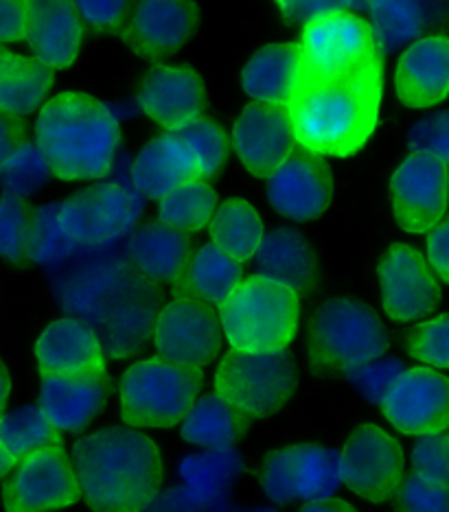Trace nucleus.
I'll return each mask as SVG.
<instances>
[{"label":"nucleus","mask_w":449,"mask_h":512,"mask_svg":"<svg viewBox=\"0 0 449 512\" xmlns=\"http://www.w3.org/2000/svg\"><path fill=\"white\" fill-rule=\"evenodd\" d=\"M296 512H362V510L344 497H329V499H322V502L301 504Z\"/></svg>","instance_id":"obj_53"},{"label":"nucleus","mask_w":449,"mask_h":512,"mask_svg":"<svg viewBox=\"0 0 449 512\" xmlns=\"http://www.w3.org/2000/svg\"><path fill=\"white\" fill-rule=\"evenodd\" d=\"M204 377L158 355L141 357L119 379L121 423L141 432L176 429L202 394Z\"/></svg>","instance_id":"obj_7"},{"label":"nucleus","mask_w":449,"mask_h":512,"mask_svg":"<svg viewBox=\"0 0 449 512\" xmlns=\"http://www.w3.org/2000/svg\"><path fill=\"white\" fill-rule=\"evenodd\" d=\"M14 464H16V460L9 456V451L0 445V484L5 482V477L11 473V469H14Z\"/></svg>","instance_id":"obj_56"},{"label":"nucleus","mask_w":449,"mask_h":512,"mask_svg":"<svg viewBox=\"0 0 449 512\" xmlns=\"http://www.w3.org/2000/svg\"><path fill=\"white\" fill-rule=\"evenodd\" d=\"M423 254L439 283L449 287V215L425 235Z\"/></svg>","instance_id":"obj_50"},{"label":"nucleus","mask_w":449,"mask_h":512,"mask_svg":"<svg viewBox=\"0 0 449 512\" xmlns=\"http://www.w3.org/2000/svg\"><path fill=\"white\" fill-rule=\"evenodd\" d=\"M136 106L160 130L178 132L206 114L209 95L193 66L158 62L138 81Z\"/></svg>","instance_id":"obj_20"},{"label":"nucleus","mask_w":449,"mask_h":512,"mask_svg":"<svg viewBox=\"0 0 449 512\" xmlns=\"http://www.w3.org/2000/svg\"><path fill=\"white\" fill-rule=\"evenodd\" d=\"M393 504L397 512H449V486L425 482L410 473Z\"/></svg>","instance_id":"obj_46"},{"label":"nucleus","mask_w":449,"mask_h":512,"mask_svg":"<svg viewBox=\"0 0 449 512\" xmlns=\"http://www.w3.org/2000/svg\"><path fill=\"white\" fill-rule=\"evenodd\" d=\"M33 141L53 178L84 184L106 180L123 145L119 112L82 90L57 92L38 110Z\"/></svg>","instance_id":"obj_3"},{"label":"nucleus","mask_w":449,"mask_h":512,"mask_svg":"<svg viewBox=\"0 0 449 512\" xmlns=\"http://www.w3.org/2000/svg\"><path fill=\"white\" fill-rule=\"evenodd\" d=\"M228 141L248 176L263 182L296 151L290 112L259 103L237 112Z\"/></svg>","instance_id":"obj_22"},{"label":"nucleus","mask_w":449,"mask_h":512,"mask_svg":"<svg viewBox=\"0 0 449 512\" xmlns=\"http://www.w3.org/2000/svg\"><path fill=\"white\" fill-rule=\"evenodd\" d=\"M384 101V57L344 77L307 81L290 119L296 147L320 158H351L371 141Z\"/></svg>","instance_id":"obj_2"},{"label":"nucleus","mask_w":449,"mask_h":512,"mask_svg":"<svg viewBox=\"0 0 449 512\" xmlns=\"http://www.w3.org/2000/svg\"><path fill=\"white\" fill-rule=\"evenodd\" d=\"M298 46L307 66V81L344 77L382 55L368 20L347 9L305 22Z\"/></svg>","instance_id":"obj_13"},{"label":"nucleus","mask_w":449,"mask_h":512,"mask_svg":"<svg viewBox=\"0 0 449 512\" xmlns=\"http://www.w3.org/2000/svg\"><path fill=\"white\" fill-rule=\"evenodd\" d=\"M410 471L425 482L449 486V429L417 438L410 451Z\"/></svg>","instance_id":"obj_44"},{"label":"nucleus","mask_w":449,"mask_h":512,"mask_svg":"<svg viewBox=\"0 0 449 512\" xmlns=\"http://www.w3.org/2000/svg\"><path fill=\"white\" fill-rule=\"evenodd\" d=\"M11 394H14V379H11L9 366L0 359V416L9 410Z\"/></svg>","instance_id":"obj_54"},{"label":"nucleus","mask_w":449,"mask_h":512,"mask_svg":"<svg viewBox=\"0 0 449 512\" xmlns=\"http://www.w3.org/2000/svg\"><path fill=\"white\" fill-rule=\"evenodd\" d=\"M82 502V486L64 445L18 460L0 488L5 512H60Z\"/></svg>","instance_id":"obj_14"},{"label":"nucleus","mask_w":449,"mask_h":512,"mask_svg":"<svg viewBox=\"0 0 449 512\" xmlns=\"http://www.w3.org/2000/svg\"><path fill=\"white\" fill-rule=\"evenodd\" d=\"M393 88L408 110H432L449 99V33L434 31L401 49Z\"/></svg>","instance_id":"obj_23"},{"label":"nucleus","mask_w":449,"mask_h":512,"mask_svg":"<svg viewBox=\"0 0 449 512\" xmlns=\"http://www.w3.org/2000/svg\"><path fill=\"white\" fill-rule=\"evenodd\" d=\"M206 230H209V243L241 265L255 259L268 232L257 204L241 195L226 197L217 204Z\"/></svg>","instance_id":"obj_33"},{"label":"nucleus","mask_w":449,"mask_h":512,"mask_svg":"<svg viewBox=\"0 0 449 512\" xmlns=\"http://www.w3.org/2000/svg\"><path fill=\"white\" fill-rule=\"evenodd\" d=\"M132 270L152 285L178 287L187 274L189 259L193 254L191 235H184L160 221L138 226L125 239L123 248Z\"/></svg>","instance_id":"obj_27"},{"label":"nucleus","mask_w":449,"mask_h":512,"mask_svg":"<svg viewBox=\"0 0 449 512\" xmlns=\"http://www.w3.org/2000/svg\"><path fill=\"white\" fill-rule=\"evenodd\" d=\"M55 213L79 254L101 252L125 243L141 226L145 200L130 182L106 178L55 200Z\"/></svg>","instance_id":"obj_8"},{"label":"nucleus","mask_w":449,"mask_h":512,"mask_svg":"<svg viewBox=\"0 0 449 512\" xmlns=\"http://www.w3.org/2000/svg\"><path fill=\"white\" fill-rule=\"evenodd\" d=\"M29 138L27 127L18 119H11L7 114H0V165L14 154V149Z\"/></svg>","instance_id":"obj_52"},{"label":"nucleus","mask_w":449,"mask_h":512,"mask_svg":"<svg viewBox=\"0 0 449 512\" xmlns=\"http://www.w3.org/2000/svg\"><path fill=\"white\" fill-rule=\"evenodd\" d=\"M174 134H178L180 141L191 151L195 173H198L200 180L211 182L226 167L230 156L228 134L220 123L209 119L206 114Z\"/></svg>","instance_id":"obj_41"},{"label":"nucleus","mask_w":449,"mask_h":512,"mask_svg":"<svg viewBox=\"0 0 449 512\" xmlns=\"http://www.w3.org/2000/svg\"><path fill=\"white\" fill-rule=\"evenodd\" d=\"M272 211L292 224H312L325 217L333 202V176L325 158L294 151L266 180Z\"/></svg>","instance_id":"obj_21"},{"label":"nucleus","mask_w":449,"mask_h":512,"mask_svg":"<svg viewBox=\"0 0 449 512\" xmlns=\"http://www.w3.org/2000/svg\"><path fill=\"white\" fill-rule=\"evenodd\" d=\"M51 178V169L33 138L18 145L0 165V191L22 202L38 197Z\"/></svg>","instance_id":"obj_40"},{"label":"nucleus","mask_w":449,"mask_h":512,"mask_svg":"<svg viewBox=\"0 0 449 512\" xmlns=\"http://www.w3.org/2000/svg\"><path fill=\"white\" fill-rule=\"evenodd\" d=\"M406 353L417 366L449 370V311L414 322L406 337Z\"/></svg>","instance_id":"obj_42"},{"label":"nucleus","mask_w":449,"mask_h":512,"mask_svg":"<svg viewBox=\"0 0 449 512\" xmlns=\"http://www.w3.org/2000/svg\"><path fill=\"white\" fill-rule=\"evenodd\" d=\"M31 0H0V49L25 42Z\"/></svg>","instance_id":"obj_49"},{"label":"nucleus","mask_w":449,"mask_h":512,"mask_svg":"<svg viewBox=\"0 0 449 512\" xmlns=\"http://www.w3.org/2000/svg\"><path fill=\"white\" fill-rule=\"evenodd\" d=\"M0 445L18 462L33 451L64 445V436L49 423L38 403H22L0 416Z\"/></svg>","instance_id":"obj_38"},{"label":"nucleus","mask_w":449,"mask_h":512,"mask_svg":"<svg viewBox=\"0 0 449 512\" xmlns=\"http://www.w3.org/2000/svg\"><path fill=\"white\" fill-rule=\"evenodd\" d=\"M29 202L16 197L0 195V261L9 265L29 263V230H31Z\"/></svg>","instance_id":"obj_43"},{"label":"nucleus","mask_w":449,"mask_h":512,"mask_svg":"<svg viewBox=\"0 0 449 512\" xmlns=\"http://www.w3.org/2000/svg\"><path fill=\"white\" fill-rule=\"evenodd\" d=\"M447 200H449V186H447Z\"/></svg>","instance_id":"obj_57"},{"label":"nucleus","mask_w":449,"mask_h":512,"mask_svg":"<svg viewBox=\"0 0 449 512\" xmlns=\"http://www.w3.org/2000/svg\"><path fill=\"white\" fill-rule=\"evenodd\" d=\"M180 440L198 451L233 449L248 434L250 425L215 392L200 394L176 427Z\"/></svg>","instance_id":"obj_34"},{"label":"nucleus","mask_w":449,"mask_h":512,"mask_svg":"<svg viewBox=\"0 0 449 512\" xmlns=\"http://www.w3.org/2000/svg\"><path fill=\"white\" fill-rule=\"evenodd\" d=\"M53 73L31 55L0 49V114L27 119L51 97Z\"/></svg>","instance_id":"obj_32"},{"label":"nucleus","mask_w":449,"mask_h":512,"mask_svg":"<svg viewBox=\"0 0 449 512\" xmlns=\"http://www.w3.org/2000/svg\"><path fill=\"white\" fill-rule=\"evenodd\" d=\"M307 84V66L298 42H272L261 46L241 68L239 88L259 106L287 110Z\"/></svg>","instance_id":"obj_24"},{"label":"nucleus","mask_w":449,"mask_h":512,"mask_svg":"<svg viewBox=\"0 0 449 512\" xmlns=\"http://www.w3.org/2000/svg\"><path fill=\"white\" fill-rule=\"evenodd\" d=\"M152 287V283L136 287L128 298H123L112 309L106 322L101 324V342L106 346L108 357L125 359L141 351V346L147 340H152V327L156 318Z\"/></svg>","instance_id":"obj_35"},{"label":"nucleus","mask_w":449,"mask_h":512,"mask_svg":"<svg viewBox=\"0 0 449 512\" xmlns=\"http://www.w3.org/2000/svg\"><path fill=\"white\" fill-rule=\"evenodd\" d=\"M255 484L270 506H301L336 497L342 486L338 449L320 440L281 442L259 458Z\"/></svg>","instance_id":"obj_9"},{"label":"nucleus","mask_w":449,"mask_h":512,"mask_svg":"<svg viewBox=\"0 0 449 512\" xmlns=\"http://www.w3.org/2000/svg\"><path fill=\"white\" fill-rule=\"evenodd\" d=\"M206 512H279L270 504H237V502H226L222 506H215Z\"/></svg>","instance_id":"obj_55"},{"label":"nucleus","mask_w":449,"mask_h":512,"mask_svg":"<svg viewBox=\"0 0 449 512\" xmlns=\"http://www.w3.org/2000/svg\"><path fill=\"white\" fill-rule=\"evenodd\" d=\"M368 25L379 53H393L449 25V0H368Z\"/></svg>","instance_id":"obj_28"},{"label":"nucleus","mask_w":449,"mask_h":512,"mask_svg":"<svg viewBox=\"0 0 449 512\" xmlns=\"http://www.w3.org/2000/svg\"><path fill=\"white\" fill-rule=\"evenodd\" d=\"M143 512H204L193 499L184 493V488L171 486V488H160L158 495L149 502Z\"/></svg>","instance_id":"obj_51"},{"label":"nucleus","mask_w":449,"mask_h":512,"mask_svg":"<svg viewBox=\"0 0 449 512\" xmlns=\"http://www.w3.org/2000/svg\"><path fill=\"white\" fill-rule=\"evenodd\" d=\"M449 169L432 156L408 154L390 171L388 200L395 224L408 235H428L449 213Z\"/></svg>","instance_id":"obj_16"},{"label":"nucleus","mask_w":449,"mask_h":512,"mask_svg":"<svg viewBox=\"0 0 449 512\" xmlns=\"http://www.w3.org/2000/svg\"><path fill=\"white\" fill-rule=\"evenodd\" d=\"M366 3L368 0H274L285 20L301 22V25L329 11H353V7H366Z\"/></svg>","instance_id":"obj_48"},{"label":"nucleus","mask_w":449,"mask_h":512,"mask_svg":"<svg viewBox=\"0 0 449 512\" xmlns=\"http://www.w3.org/2000/svg\"><path fill=\"white\" fill-rule=\"evenodd\" d=\"M213 392L252 427L290 407L301 388V370L287 353L226 351L213 364Z\"/></svg>","instance_id":"obj_6"},{"label":"nucleus","mask_w":449,"mask_h":512,"mask_svg":"<svg viewBox=\"0 0 449 512\" xmlns=\"http://www.w3.org/2000/svg\"><path fill=\"white\" fill-rule=\"evenodd\" d=\"M222 335L235 353L287 351L301 331L303 296L263 274L244 276L220 307Z\"/></svg>","instance_id":"obj_5"},{"label":"nucleus","mask_w":449,"mask_h":512,"mask_svg":"<svg viewBox=\"0 0 449 512\" xmlns=\"http://www.w3.org/2000/svg\"><path fill=\"white\" fill-rule=\"evenodd\" d=\"M342 486L366 504H393L406 480V449L388 427L362 421L338 447Z\"/></svg>","instance_id":"obj_11"},{"label":"nucleus","mask_w":449,"mask_h":512,"mask_svg":"<svg viewBox=\"0 0 449 512\" xmlns=\"http://www.w3.org/2000/svg\"><path fill=\"white\" fill-rule=\"evenodd\" d=\"M198 25L195 0H134L121 38L143 60L165 62L193 40Z\"/></svg>","instance_id":"obj_18"},{"label":"nucleus","mask_w":449,"mask_h":512,"mask_svg":"<svg viewBox=\"0 0 449 512\" xmlns=\"http://www.w3.org/2000/svg\"><path fill=\"white\" fill-rule=\"evenodd\" d=\"M377 289L388 320L414 324L441 305V283L425 254L406 241H395L377 261Z\"/></svg>","instance_id":"obj_15"},{"label":"nucleus","mask_w":449,"mask_h":512,"mask_svg":"<svg viewBox=\"0 0 449 512\" xmlns=\"http://www.w3.org/2000/svg\"><path fill=\"white\" fill-rule=\"evenodd\" d=\"M384 421L401 436L421 438L449 429V377L441 370H401L379 399Z\"/></svg>","instance_id":"obj_17"},{"label":"nucleus","mask_w":449,"mask_h":512,"mask_svg":"<svg viewBox=\"0 0 449 512\" xmlns=\"http://www.w3.org/2000/svg\"><path fill=\"white\" fill-rule=\"evenodd\" d=\"M390 335L382 316L353 296L322 300L309 318L307 362L320 379L353 375L388 355Z\"/></svg>","instance_id":"obj_4"},{"label":"nucleus","mask_w":449,"mask_h":512,"mask_svg":"<svg viewBox=\"0 0 449 512\" xmlns=\"http://www.w3.org/2000/svg\"><path fill=\"white\" fill-rule=\"evenodd\" d=\"M252 263L257 265V274L292 287L301 296L314 292L320 278L314 243L292 226L268 230Z\"/></svg>","instance_id":"obj_29"},{"label":"nucleus","mask_w":449,"mask_h":512,"mask_svg":"<svg viewBox=\"0 0 449 512\" xmlns=\"http://www.w3.org/2000/svg\"><path fill=\"white\" fill-rule=\"evenodd\" d=\"M248 473L246 458L237 447L195 451L178 464L180 486L204 512L230 502Z\"/></svg>","instance_id":"obj_31"},{"label":"nucleus","mask_w":449,"mask_h":512,"mask_svg":"<svg viewBox=\"0 0 449 512\" xmlns=\"http://www.w3.org/2000/svg\"><path fill=\"white\" fill-rule=\"evenodd\" d=\"M198 178L191 151L174 132H163L147 141L134 156L128 182L143 200H160L182 182Z\"/></svg>","instance_id":"obj_30"},{"label":"nucleus","mask_w":449,"mask_h":512,"mask_svg":"<svg viewBox=\"0 0 449 512\" xmlns=\"http://www.w3.org/2000/svg\"><path fill=\"white\" fill-rule=\"evenodd\" d=\"M152 346L158 357L204 377V372L222 355L224 346L217 309L189 294L176 292L156 311Z\"/></svg>","instance_id":"obj_12"},{"label":"nucleus","mask_w":449,"mask_h":512,"mask_svg":"<svg viewBox=\"0 0 449 512\" xmlns=\"http://www.w3.org/2000/svg\"><path fill=\"white\" fill-rule=\"evenodd\" d=\"M241 281H244V265L217 250L213 243H204L193 250L187 274L176 292L189 294L217 309Z\"/></svg>","instance_id":"obj_36"},{"label":"nucleus","mask_w":449,"mask_h":512,"mask_svg":"<svg viewBox=\"0 0 449 512\" xmlns=\"http://www.w3.org/2000/svg\"><path fill=\"white\" fill-rule=\"evenodd\" d=\"M27 256L29 263L44 267V270H60L68 261L79 256L62 230L60 221H57L55 200L33 208Z\"/></svg>","instance_id":"obj_39"},{"label":"nucleus","mask_w":449,"mask_h":512,"mask_svg":"<svg viewBox=\"0 0 449 512\" xmlns=\"http://www.w3.org/2000/svg\"><path fill=\"white\" fill-rule=\"evenodd\" d=\"M406 149L412 154L432 156L449 169V110H436L410 125Z\"/></svg>","instance_id":"obj_45"},{"label":"nucleus","mask_w":449,"mask_h":512,"mask_svg":"<svg viewBox=\"0 0 449 512\" xmlns=\"http://www.w3.org/2000/svg\"><path fill=\"white\" fill-rule=\"evenodd\" d=\"M86 27L73 0H31L27 46L51 73L68 71L82 53Z\"/></svg>","instance_id":"obj_25"},{"label":"nucleus","mask_w":449,"mask_h":512,"mask_svg":"<svg viewBox=\"0 0 449 512\" xmlns=\"http://www.w3.org/2000/svg\"><path fill=\"white\" fill-rule=\"evenodd\" d=\"M53 283V292L66 316H75L88 322L90 327H101L112 309L123 298H128L143 281L125 254H112V250L84 252L68 261Z\"/></svg>","instance_id":"obj_10"},{"label":"nucleus","mask_w":449,"mask_h":512,"mask_svg":"<svg viewBox=\"0 0 449 512\" xmlns=\"http://www.w3.org/2000/svg\"><path fill=\"white\" fill-rule=\"evenodd\" d=\"M112 394L110 375L77 379H40L38 407L62 436H79L106 410Z\"/></svg>","instance_id":"obj_26"},{"label":"nucleus","mask_w":449,"mask_h":512,"mask_svg":"<svg viewBox=\"0 0 449 512\" xmlns=\"http://www.w3.org/2000/svg\"><path fill=\"white\" fill-rule=\"evenodd\" d=\"M84 27L95 33H121L134 0H73Z\"/></svg>","instance_id":"obj_47"},{"label":"nucleus","mask_w":449,"mask_h":512,"mask_svg":"<svg viewBox=\"0 0 449 512\" xmlns=\"http://www.w3.org/2000/svg\"><path fill=\"white\" fill-rule=\"evenodd\" d=\"M217 204H220V195L215 186L209 180L193 178L160 197L156 221L184 235H198L209 226Z\"/></svg>","instance_id":"obj_37"},{"label":"nucleus","mask_w":449,"mask_h":512,"mask_svg":"<svg viewBox=\"0 0 449 512\" xmlns=\"http://www.w3.org/2000/svg\"><path fill=\"white\" fill-rule=\"evenodd\" d=\"M33 362L40 379L108 375V353L99 331L75 316L44 324L33 340Z\"/></svg>","instance_id":"obj_19"},{"label":"nucleus","mask_w":449,"mask_h":512,"mask_svg":"<svg viewBox=\"0 0 449 512\" xmlns=\"http://www.w3.org/2000/svg\"><path fill=\"white\" fill-rule=\"evenodd\" d=\"M71 460L90 512H143L165 486L160 442L128 425H103L79 434Z\"/></svg>","instance_id":"obj_1"}]
</instances>
